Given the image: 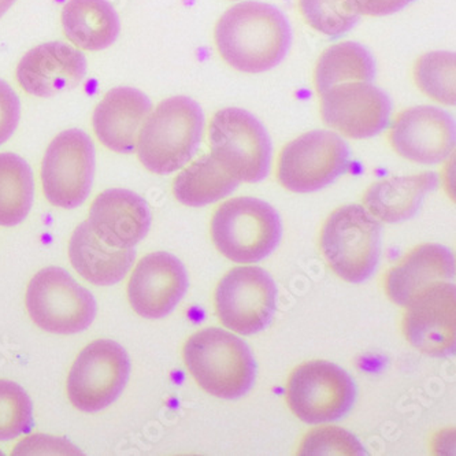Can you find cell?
Segmentation results:
<instances>
[{
	"mask_svg": "<svg viewBox=\"0 0 456 456\" xmlns=\"http://www.w3.org/2000/svg\"><path fill=\"white\" fill-rule=\"evenodd\" d=\"M214 42L229 66L258 75L285 60L292 45V30L288 18L276 6L243 2L218 20Z\"/></svg>",
	"mask_w": 456,
	"mask_h": 456,
	"instance_id": "cell-1",
	"label": "cell"
},
{
	"mask_svg": "<svg viewBox=\"0 0 456 456\" xmlns=\"http://www.w3.org/2000/svg\"><path fill=\"white\" fill-rule=\"evenodd\" d=\"M205 114L188 96H173L150 113L137 137V157L155 175L177 172L192 159L202 142Z\"/></svg>",
	"mask_w": 456,
	"mask_h": 456,
	"instance_id": "cell-2",
	"label": "cell"
},
{
	"mask_svg": "<svg viewBox=\"0 0 456 456\" xmlns=\"http://www.w3.org/2000/svg\"><path fill=\"white\" fill-rule=\"evenodd\" d=\"M187 369L203 391L234 400L248 394L256 379V362L246 341L221 328L193 333L184 346Z\"/></svg>",
	"mask_w": 456,
	"mask_h": 456,
	"instance_id": "cell-3",
	"label": "cell"
},
{
	"mask_svg": "<svg viewBox=\"0 0 456 456\" xmlns=\"http://www.w3.org/2000/svg\"><path fill=\"white\" fill-rule=\"evenodd\" d=\"M211 239L221 254L234 264H258L281 243L279 211L251 196L229 199L211 218Z\"/></svg>",
	"mask_w": 456,
	"mask_h": 456,
	"instance_id": "cell-4",
	"label": "cell"
},
{
	"mask_svg": "<svg viewBox=\"0 0 456 456\" xmlns=\"http://www.w3.org/2000/svg\"><path fill=\"white\" fill-rule=\"evenodd\" d=\"M320 247L335 274L362 284L373 276L381 259V224L363 206H341L323 224Z\"/></svg>",
	"mask_w": 456,
	"mask_h": 456,
	"instance_id": "cell-5",
	"label": "cell"
},
{
	"mask_svg": "<svg viewBox=\"0 0 456 456\" xmlns=\"http://www.w3.org/2000/svg\"><path fill=\"white\" fill-rule=\"evenodd\" d=\"M211 155L243 183H259L269 175L273 145L265 125L254 114L226 107L208 125Z\"/></svg>",
	"mask_w": 456,
	"mask_h": 456,
	"instance_id": "cell-6",
	"label": "cell"
},
{
	"mask_svg": "<svg viewBox=\"0 0 456 456\" xmlns=\"http://www.w3.org/2000/svg\"><path fill=\"white\" fill-rule=\"evenodd\" d=\"M28 313L45 332L76 335L88 330L98 312L95 297L66 270L45 267L28 285Z\"/></svg>",
	"mask_w": 456,
	"mask_h": 456,
	"instance_id": "cell-7",
	"label": "cell"
},
{
	"mask_svg": "<svg viewBox=\"0 0 456 456\" xmlns=\"http://www.w3.org/2000/svg\"><path fill=\"white\" fill-rule=\"evenodd\" d=\"M350 163V145L343 137L330 131L307 132L284 145L277 178L290 192H317L346 175Z\"/></svg>",
	"mask_w": 456,
	"mask_h": 456,
	"instance_id": "cell-8",
	"label": "cell"
},
{
	"mask_svg": "<svg viewBox=\"0 0 456 456\" xmlns=\"http://www.w3.org/2000/svg\"><path fill=\"white\" fill-rule=\"evenodd\" d=\"M355 381L338 364L312 361L300 364L287 384L290 411L308 425L338 421L356 402Z\"/></svg>",
	"mask_w": 456,
	"mask_h": 456,
	"instance_id": "cell-9",
	"label": "cell"
},
{
	"mask_svg": "<svg viewBox=\"0 0 456 456\" xmlns=\"http://www.w3.org/2000/svg\"><path fill=\"white\" fill-rule=\"evenodd\" d=\"M131 376V359L113 340H96L78 354L66 384L70 403L83 412L107 409L121 396Z\"/></svg>",
	"mask_w": 456,
	"mask_h": 456,
	"instance_id": "cell-10",
	"label": "cell"
},
{
	"mask_svg": "<svg viewBox=\"0 0 456 456\" xmlns=\"http://www.w3.org/2000/svg\"><path fill=\"white\" fill-rule=\"evenodd\" d=\"M277 287L266 270L239 266L226 273L214 295L221 323L232 332L251 336L262 332L277 310Z\"/></svg>",
	"mask_w": 456,
	"mask_h": 456,
	"instance_id": "cell-11",
	"label": "cell"
},
{
	"mask_svg": "<svg viewBox=\"0 0 456 456\" xmlns=\"http://www.w3.org/2000/svg\"><path fill=\"white\" fill-rule=\"evenodd\" d=\"M95 175V145L81 129H69L48 145L42 163L43 192L51 205L76 208L91 193Z\"/></svg>",
	"mask_w": 456,
	"mask_h": 456,
	"instance_id": "cell-12",
	"label": "cell"
},
{
	"mask_svg": "<svg viewBox=\"0 0 456 456\" xmlns=\"http://www.w3.org/2000/svg\"><path fill=\"white\" fill-rule=\"evenodd\" d=\"M392 102L371 83H344L321 94L323 124L350 139H370L391 124Z\"/></svg>",
	"mask_w": 456,
	"mask_h": 456,
	"instance_id": "cell-13",
	"label": "cell"
},
{
	"mask_svg": "<svg viewBox=\"0 0 456 456\" xmlns=\"http://www.w3.org/2000/svg\"><path fill=\"white\" fill-rule=\"evenodd\" d=\"M455 119L436 106H415L397 114L389 131L392 149L419 165H439L455 149Z\"/></svg>",
	"mask_w": 456,
	"mask_h": 456,
	"instance_id": "cell-14",
	"label": "cell"
},
{
	"mask_svg": "<svg viewBox=\"0 0 456 456\" xmlns=\"http://www.w3.org/2000/svg\"><path fill=\"white\" fill-rule=\"evenodd\" d=\"M187 269L170 254L145 255L134 267L127 284V299L134 313L147 320H160L175 312L188 290Z\"/></svg>",
	"mask_w": 456,
	"mask_h": 456,
	"instance_id": "cell-15",
	"label": "cell"
},
{
	"mask_svg": "<svg viewBox=\"0 0 456 456\" xmlns=\"http://www.w3.org/2000/svg\"><path fill=\"white\" fill-rule=\"evenodd\" d=\"M404 336L425 355L447 356L455 351L456 292L453 282H437L407 305Z\"/></svg>",
	"mask_w": 456,
	"mask_h": 456,
	"instance_id": "cell-16",
	"label": "cell"
},
{
	"mask_svg": "<svg viewBox=\"0 0 456 456\" xmlns=\"http://www.w3.org/2000/svg\"><path fill=\"white\" fill-rule=\"evenodd\" d=\"M86 75V60L77 48L62 42L37 45L18 63L17 80L25 93L51 98L77 88Z\"/></svg>",
	"mask_w": 456,
	"mask_h": 456,
	"instance_id": "cell-17",
	"label": "cell"
},
{
	"mask_svg": "<svg viewBox=\"0 0 456 456\" xmlns=\"http://www.w3.org/2000/svg\"><path fill=\"white\" fill-rule=\"evenodd\" d=\"M151 210L132 191L111 188L96 196L89 210V228L113 248H134L151 228Z\"/></svg>",
	"mask_w": 456,
	"mask_h": 456,
	"instance_id": "cell-18",
	"label": "cell"
},
{
	"mask_svg": "<svg viewBox=\"0 0 456 456\" xmlns=\"http://www.w3.org/2000/svg\"><path fill=\"white\" fill-rule=\"evenodd\" d=\"M152 111L149 96L131 86L111 89L94 111L93 125L99 142L118 154L136 149L140 129Z\"/></svg>",
	"mask_w": 456,
	"mask_h": 456,
	"instance_id": "cell-19",
	"label": "cell"
},
{
	"mask_svg": "<svg viewBox=\"0 0 456 456\" xmlns=\"http://www.w3.org/2000/svg\"><path fill=\"white\" fill-rule=\"evenodd\" d=\"M453 277L455 258L452 251L442 244H421L389 270L387 295L392 302L407 307L422 290L437 282L451 281Z\"/></svg>",
	"mask_w": 456,
	"mask_h": 456,
	"instance_id": "cell-20",
	"label": "cell"
},
{
	"mask_svg": "<svg viewBox=\"0 0 456 456\" xmlns=\"http://www.w3.org/2000/svg\"><path fill=\"white\" fill-rule=\"evenodd\" d=\"M437 188L439 175L433 172L386 178L369 187L363 208L382 223H406L417 216L425 198Z\"/></svg>",
	"mask_w": 456,
	"mask_h": 456,
	"instance_id": "cell-21",
	"label": "cell"
},
{
	"mask_svg": "<svg viewBox=\"0 0 456 456\" xmlns=\"http://www.w3.org/2000/svg\"><path fill=\"white\" fill-rule=\"evenodd\" d=\"M69 258L76 272L86 281L110 287L125 279L136 259V251L107 246L86 221L71 234Z\"/></svg>",
	"mask_w": 456,
	"mask_h": 456,
	"instance_id": "cell-22",
	"label": "cell"
},
{
	"mask_svg": "<svg viewBox=\"0 0 456 456\" xmlns=\"http://www.w3.org/2000/svg\"><path fill=\"white\" fill-rule=\"evenodd\" d=\"M62 27L66 37L81 50L101 51L118 39L121 22L109 0H69Z\"/></svg>",
	"mask_w": 456,
	"mask_h": 456,
	"instance_id": "cell-23",
	"label": "cell"
},
{
	"mask_svg": "<svg viewBox=\"0 0 456 456\" xmlns=\"http://www.w3.org/2000/svg\"><path fill=\"white\" fill-rule=\"evenodd\" d=\"M239 184L240 181L210 154L178 173L173 181V193L181 205L203 208L231 195Z\"/></svg>",
	"mask_w": 456,
	"mask_h": 456,
	"instance_id": "cell-24",
	"label": "cell"
},
{
	"mask_svg": "<svg viewBox=\"0 0 456 456\" xmlns=\"http://www.w3.org/2000/svg\"><path fill=\"white\" fill-rule=\"evenodd\" d=\"M376 61L370 51L355 42H344L323 51L314 71L317 93L344 83H373Z\"/></svg>",
	"mask_w": 456,
	"mask_h": 456,
	"instance_id": "cell-25",
	"label": "cell"
},
{
	"mask_svg": "<svg viewBox=\"0 0 456 456\" xmlns=\"http://www.w3.org/2000/svg\"><path fill=\"white\" fill-rule=\"evenodd\" d=\"M35 198L33 173L24 158L0 154V226H15L29 216Z\"/></svg>",
	"mask_w": 456,
	"mask_h": 456,
	"instance_id": "cell-26",
	"label": "cell"
},
{
	"mask_svg": "<svg viewBox=\"0 0 456 456\" xmlns=\"http://www.w3.org/2000/svg\"><path fill=\"white\" fill-rule=\"evenodd\" d=\"M414 80L425 95L439 103L455 104V53H425L414 66Z\"/></svg>",
	"mask_w": 456,
	"mask_h": 456,
	"instance_id": "cell-27",
	"label": "cell"
},
{
	"mask_svg": "<svg viewBox=\"0 0 456 456\" xmlns=\"http://www.w3.org/2000/svg\"><path fill=\"white\" fill-rule=\"evenodd\" d=\"M305 21L313 29L330 37L350 32L361 14L348 0H297Z\"/></svg>",
	"mask_w": 456,
	"mask_h": 456,
	"instance_id": "cell-28",
	"label": "cell"
},
{
	"mask_svg": "<svg viewBox=\"0 0 456 456\" xmlns=\"http://www.w3.org/2000/svg\"><path fill=\"white\" fill-rule=\"evenodd\" d=\"M33 404L28 392L17 382L0 379V442H10L29 432Z\"/></svg>",
	"mask_w": 456,
	"mask_h": 456,
	"instance_id": "cell-29",
	"label": "cell"
},
{
	"mask_svg": "<svg viewBox=\"0 0 456 456\" xmlns=\"http://www.w3.org/2000/svg\"><path fill=\"white\" fill-rule=\"evenodd\" d=\"M299 455H366L363 445L353 433L338 427H323L308 433Z\"/></svg>",
	"mask_w": 456,
	"mask_h": 456,
	"instance_id": "cell-30",
	"label": "cell"
},
{
	"mask_svg": "<svg viewBox=\"0 0 456 456\" xmlns=\"http://www.w3.org/2000/svg\"><path fill=\"white\" fill-rule=\"evenodd\" d=\"M81 455V451L63 437L36 435L15 445L12 455Z\"/></svg>",
	"mask_w": 456,
	"mask_h": 456,
	"instance_id": "cell-31",
	"label": "cell"
},
{
	"mask_svg": "<svg viewBox=\"0 0 456 456\" xmlns=\"http://www.w3.org/2000/svg\"><path fill=\"white\" fill-rule=\"evenodd\" d=\"M21 118V102L14 89L0 80V145L4 144L17 129Z\"/></svg>",
	"mask_w": 456,
	"mask_h": 456,
	"instance_id": "cell-32",
	"label": "cell"
},
{
	"mask_svg": "<svg viewBox=\"0 0 456 456\" xmlns=\"http://www.w3.org/2000/svg\"><path fill=\"white\" fill-rule=\"evenodd\" d=\"M359 14L384 17L395 14L414 4L415 0H348Z\"/></svg>",
	"mask_w": 456,
	"mask_h": 456,
	"instance_id": "cell-33",
	"label": "cell"
},
{
	"mask_svg": "<svg viewBox=\"0 0 456 456\" xmlns=\"http://www.w3.org/2000/svg\"><path fill=\"white\" fill-rule=\"evenodd\" d=\"M17 0H0V18L4 17Z\"/></svg>",
	"mask_w": 456,
	"mask_h": 456,
	"instance_id": "cell-34",
	"label": "cell"
}]
</instances>
